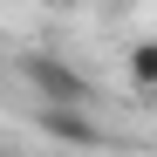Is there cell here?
I'll return each instance as SVG.
<instances>
[{
  "label": "cell",
  "instance_id": "obj_3",
  "mask_svg": "<svg viewBox=\"0 0 157 157\" xmlns=\"http://www.w3.org/2000/svg\"><path fill=\"white\" fill-rule=\"evenodd\" d=\"M123 68H130V82H137V89H157V34H150V41H130Z\"/></svg>",
  "mask_w": 157,
  "mask_h": 157
},
{
  "label": "cell",
  "instance_id": "obj_1",
  "mask_svg": "<svg viewBox=\"0 0 157 157\" xmlns=\"http://www.w3.org/2000/svg\"><path fill=\"white\" fill-rule=\"evenodd\" d=\"M21 75L34 82V96L48 102V109H89V75L75 68V62H62V55H28L21 62Z\"/></svg>",
  "mask_w": 157,
  "mask_h": 157
},
{
  "label": "cell",
  "instance_id": "obj_2",
  "mask_svg": "<svg viewBox=\"0 0 157 157\" xmlns=\"http://www.w3.org/2000/svg\"><path fill=\"white\" fill-rule=\"evenodd\" d=\"M41 130H48V137H62V144H96L89 109H48V102H41Z\"/></svg>",
  "mask_w": 157,
  "mask_h": 157
}]
</instances>
